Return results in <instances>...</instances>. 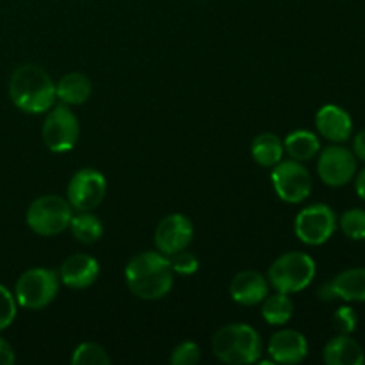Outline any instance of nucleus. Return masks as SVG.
I'll return each mask as SVG.
<instances>
[{
    "label": "nucleus",
    "mask_w": 365,
    "mask_h": 365,
    "mask_svg": "<svg viewBox=\"0 0 365 365\" xmlns=\"http://www.w3.org/2000/svg\"><path fill=\"white\" fill-rule=\"evenodd\" d=\"M71 364L73 365H107L110 364V359L102 346L95 344V342H84V344L77 346V349L73 351Z\"/></svg>",
    "instance_id": "24"
},
{
    "label": "nucleus",
    "mask_w": 365,
    "mask_h": 365,
    "mask_svg": "<svg viewBox=\"0 0 365 365\" xmlns=\"http://www.w3.org/2000/svg\"><path fill=\"white\" fill-rule=\"evenodd\" d=\"M230 294L239 305L253 307L267 296V280L257 271H241L232 280Z\"/></svg>",
    "instance_id": "17"
},
{
    "label": "nucleus",
    "mask_w": 365,
    "mask_h": 365,
    "mask_svg": "<svg viewBox=\"0 0 365 365\" xmlns=\"http://www.w3.org/2000/svg\"><path fill=\"white\" fill-rule=\"evenodd\" d=\"M337 228V217L328 205L317 203L303 209L296 216L294 230L299 241L310 246L324 245Z\"/></svg>",
    "instance_id": "8"
},
{
    "label": "nucleus",
    "mask_w": 365,
    "mask_h": 365,
    "mask_svg": "<svg viewBox=\"0 0 365 365\" xmlns=\"http://www.w3.org/2000/svg\"><path fill=\"white\" fill-rule=\"evenodd\" d=\"M317 173L321 180L331 187H341L353 180L356 173V157L342 146H328L321 152L317 163Z\"/></svg>",
    "instance_id": "11"
},
{
    "label": "nucleus",
    "mask_w": 365,
    "mask_h": 365,
    "mask_svg": "<svg viewBox=\"0 0 365 365\" xmlns=\"http://www.w3.org/2000/svg\"><path fill=\"white\" fill-rule=\"evenodd\" d=\"M212 351L225 364L248 365L260 359L262 339L248 324H227L212 337Z\"/></svg>",
    "instance_id": "3"
},
{
    "label": "nucleus",
    "mask_w": 365,
    "mask_h": 365,
    "mask_svg": "<svg viewBox=\"0 0 365 365\" xmlns=\"http://www.w3.org/2000/svg\"><path fill=\"white\" fill-rule=\"evenodd\" d=\"M71 205L61 196L46 195L34 200L27 210V225L34 234L50 237L70 227Z\"/></svg>",
    "instance_id": "5"
},
{
    "label": "nucleus",
    "mask_w": 365,
    "mask_h": 365,
    "mask_svg": "<svg viewBox=\"0 0 365 365\" xmlns=\"http://www.w3.org/2000/svg\"><path fill=\"white\" fill-rule=\"evenodd\" d=\"M14 351L6 339L0 337V365H13L14 364Z\"/></svg>",
    "instance_id": "30"
},
{
    "label": "nucleus",
    "mask_w": 365,
    "mask_h": 365,
    "mask_svg": "<svg viewBox=\"0 0 365 365\" xmlns=\"http://www.w3.org/2000/svg\"><path fill=\"white\" fill-rule=\"evenodd\" d=\"M78 139V120L68 107H50L43 123V141L56 153L70 152Z\"/></svg>",
    "instance_id": "9"
},
{
    "label": "nucleus",
    "mask_w": 365,
    "mask_h": 365,
    "mask_svg": "<svg viewBox=\"0 0 365 365\" xmlns=\"http://www.w3.org/2000/svg\"><path fill=\"white\" fill-rule=\"evenodd\" d=\"M200 356H202V353H200L198 344H195L191 341H185L173 349V353H171V364L192 365L200 362Z\"/></svg>",
    "instance_id": "27"
},
{
    "label": "nucleus",
    "mask_w": 365,
    "mask_h": 365,
    "mask_svg": "<svg viewBox=\"0 0 365 365\" xmlns=\"http://www.w3.org/2000/svg\"><path fill=\"white\" fill-rule=\"evenodd\" d=\"M355 189H356V195H359L362 200H365V168L360 171L359 177H356Z\"/></svg>",
    "instance_id": "32"
},
{
    "label": "nucleus",
    "mask_w": 365,
    "mask_h": 365,
    "mask_svg": "<svg viewBox=\"0 0 365 365\" xmlns=\"http://www.w3.org/2000/svg\"><path fill=\"white\" fill-rule=\"evenodd\" d=\"M98 273V260L93 259L91 255H86V253H77V255H71L64 260L59 277L61 282L68 287L86 289L95 284Z\"/></svg>",
    "instance_id": "15"
},
{
    "label": "nucleus",
    "mask_w": 365,
    "mask_h": 365,
    "mask_svg": "<svg viewBox=\"0 0 365 365\" xmlns=\"http://www.w3.org/2000/svg\"><path fill=\"white\" fill-rule=\"evenodd\" d=\"M341 230L344 232L346 237L353 241H364L365 239V210L362 209H349L341 216Z\"/></svg>",
    "instance_id": "25"
},
{
    "label": "nucleus",
    "mask_w": 365,
    "mask_h": 365,
    "mask_svg": "<svg viewBox=\"0 0 365 365\" xmlns=\"http://www.w3.org/2000/svg\"><path fill=\"white\" fill-rule=\"evenodd\" d=\"M252 155L255 159L257 164L264 168H273L274 164H278L284 155V145H282L280 138H277L274 134H260L259 138H255L252 145Z\"/></svg>",
    "instance_id": "21"
},
{
    "label": "nucleus",
    "mask_w": 365,
    "mask_h": 365,
    "mask_svg": "<svg viewBox=\"0 0 365 365\" xmlns=\"http://www.w3.org/2000/svg\"><path fill=\"white\" fill-rule=\"evenodd\" d=\"M323 359L328 365H364L365 355L364 349L356 341L348 335H341L331 339L324 346Z\"/></svg>",
    "instance_id": "18"
},
{
    "label": "nucleus",
    "mask_w": 365,
    "mask_h": 365,
    "mask_svg": "<svg viewBox=\"0 0 365 365\" xmlns=\"http://www.w3.org/2000/svg\"><path fill=\"white\" fill-rule=\"evenodd\" d=\"M267 351L277 364H299L309 353V344L299 331L282 330L271 337Z\"/></svg>",
    "instance_id": "14"
},
{
    "label": "nucleus",
    "mask_w": 365,
    "mask_h": 365,
    "mask_svg": "<svg viewBox=\"0 0 365 365\" xmlns=\"http://www.w3.org/2000/svg\"><path fill=\"white\" fill-rule=\"evenodd\" d=\"M192 228L191 220L182 214H171L164 217L155 230V246L164 255H171L180 250H185L192 241Z\"/></svg>",
    "instance_id": "12"
},
{
    "label": "nucleus",
    "mask_w": 365,
    "mask_h": 365,
    "mask_svg": "<svg viewBox=\"0 0 365 365\" xmlns=\"http://www.w3.org/2000/svg\"><path fill=\"white\" fill-rule=\"evenodd\" d=\"M317 296L323 302L344 299V302H365V269L355 267L339 273L334 280L321 285Z\"/></svg>",
    "instance_id": "13"
},
{
    "label": "nucleus",
    "mask_w": 365,
    "mask_h": 365,
    "mask_svg": "<svg viewBox=\"0 0 365 365\" xmlns=\"http://www.w3.org/2000/svg\"><path fill=\"white\" fill-rule=\"evenodd\" d=\"M294 314L292 299L285 292H278L273 296H266L262 303V317L273 327H282L289 323Z\"/></svg>",
    "instance_id": "22"
},
{
    "label": "nucleus",
    "mask_w": 365,
    "mask_h": 365,
    "mask_svg": "<svg viewBox=\"0 0 365 365\" xmlns=\"http://www.w3.org/2000/svg\"><path fill=\"white\" fill-rule=\"evenodd\" d=\"M93 86L86 75L68 73L57 82L56 96L68 106H81L91 96Z\"/></svg>",
    "instance_id": "19"
},
{
    "label": "nucleus",
    "mask_w": 365,
    "mask_h": 365,
    "mask_svg": "<svg viewBox=\"0 0 365 365\" xmlns=\"http://www.w3.org/2000/svg\"><path fill=\"white\" fill-rule=\"evenodd\" d=\"M16 317V299L4 285H0V330H6Z\"/></svg>",
    "instance_id": "29"
},
{
    "label": "nucleus",
    "mask_w": 365,
    "mask_h": 365,
    "mask_svg": "<svg viewBox=\"0 0 365 365\" xmlns=\"http://www.w3.org/2000/svg\"><path fill=\"white\" fill-rule=\"evenodd\" d=\"M353 152H355V157H359L360 160L365 163V130L359 132L355 135V141H353Z\"/></svg>",
    "instance_id": "31"
},
{
    "label": "nucleus",
    "mask_w": 365,
    "mask_h": 365,
    "mask_svg": "<svg viewBox=\"0 0 365 365\" xmlns=\"http://www.w3.org/2000/svg\"><path fill=\"white\" fill-rule=\"evenodd\" d=\"M274 191L284 202L299 203L309 198L312 191V178L309 170L299 160H280L273 166L271 173Z\"/></svg>",
    "instance_id": "7"
},
{
    "label": "nucleus",
    "mask_w": 365,
    "mask_h": 365,
    "mask_svg": "<svg viewBox=\"0 0 365 365\" xmlns=\"http://www.w3.org/2000/svg\"><path fill=\"white\" fill-rule=\"evenodd\" d=\"M125 278L128 289L141 299H160L173 287L170 260L157 252L135 255L125 269Z\"/></svg>",
    "instance_id": "1"
},
{
    "label": "nucleus",
    "mask_w": 365,
    "mask_h": 365,
    "mask_svg": "<svg viewBox=\"0 0 365 365\" xmlns=\"http://www.w3.org/2000/svg\"><path fill=\"white\" fill-rule=\"evenodd\" d=\"M316 127L328 141L344 143L353 132V121L349 114L339 106H324L316 116Z\"/></svg>",
    "instance_id": "16"
},
{
    "label": "nucleus",
    "mask_w": 365,
    "mask_h": 365,
    "mask_svg": "<svg viewBox=\"0 0 365 365\" xmlns=\"http://www.w3.org/2000/svg\"><path fill=\"white\" fill-rule=\"evenodd\" d=\"M168 260H170V266L173 269V273L178 274H192L198 271L200 262L196 259L195 253L187 252V250H180L177 253H171L168 255Z\"/></svg>",
    "instance_id": "26"
},
{
    "label": "nucleus",
    "mask_w": 365,
    "mask_h": 365,
    "mask_svg": "<svg viewBox=\"0 0 365 365\" xmlns=\"http://www.w3.org/2000/svg\"><path fill=\"white\" fill-rule=\"evenodd\" d=\"M59 291V278L52 269L34 267L18 278L14 296L18 305L29 310H41L53 302Z\"/></svg>",
    "instance_id": "6"
},
{
    "label": "nucleus",
    "mask_w": 365,
    "mask_h": 365,
    "mask_svg": "<svg viewBox=\"0 0 365 365\" xmlns=\"http://www.w3.org/2000/svg\"><path fill=\"white\" fill-rule=\"evenodd\" d=\"M334 328L341 335H349L356 330V323H359V317H356V312L351 309V307H341L337 312L334 314Z\"/></svg>",
    "instance_id": "28"
},
{
    "label": "nucleus",
    "mask_w": 365,
    "mask_h": 365,
    "mask_svg": "<svg viewBox=\"0 0 365 365\" xmlns=\"http://www.w3.org/2000/svg\"><path fill=\"white\" fill-rule=\"evenodd\" d=\"M9 96L14 106L24 113L39 114L53 106L56 86L43 68L24 64L11 75Z\"/></svg>",
    "instance_id": "2"
},
{
    "label": "nucleus",
    "mask_w": 365,
    "mask_h": 365,
    "mask_svg": "<svg viewBox=\"0 0 365 365\" xmlns=\"http://www.w3.org/2000/svg\"><path fill=\"white\" fill-rule=\"evenodd\" d=\"M316 277V262L312 257L299 252H289L278 257L269 267L267 280L278 292H299L309 287Z\"/></svg>",
    "instance_id": "4"
},
{
    "label": "nucleus",
    "mask_w": 365,
    "mask_h": 365,
    "mask_svg": "<svg viewBox=\"0 0 365 365\" xmlns=\"http://www.w3.org/2000/svg\"><path fill=\"white\" fill-rule=\"evenodd\" d=\"M106 191L107 184L103 175L91 168H84L77 171L68 184V202L71 209L86 212L96 209L102 203Z\"/></svg>",
    "instance_id": "10"
},
{
    "label": "nucleus",
    "mask_w": 365,
    "mask_h": 365,
    "mask_svg": "<svg viewBox=\"0 0 365 365\" xmlns=\"http://www.w3.org/2000/svg\"><path fill=\"white\" fill-rule=\"evenodd\" d=\"M70 228L73 237L77 241L84 242V245H93V242H96L103 235L102 221L96 216H93L89 210L77 214V216H71Z\"/></svg>",
    "instance_id": "23"
},
{
    "label": "nucleus",
    "mask_w": 365,
    "mask_h": 365,
    "mask_svg": "<svg viewBox=\"0 0 365 365\" xmlns=\"http://www.w3.org/2000/svg\"><path fill=\"white\" fill-rule=\"evenodd\" d=\"M321 145L316 134L309 130H296L285 138L284 150L292 157L294 160H310L312 157L317 155Z\"/></svg>",
    "instance_id": "20"
}]
</instances>
